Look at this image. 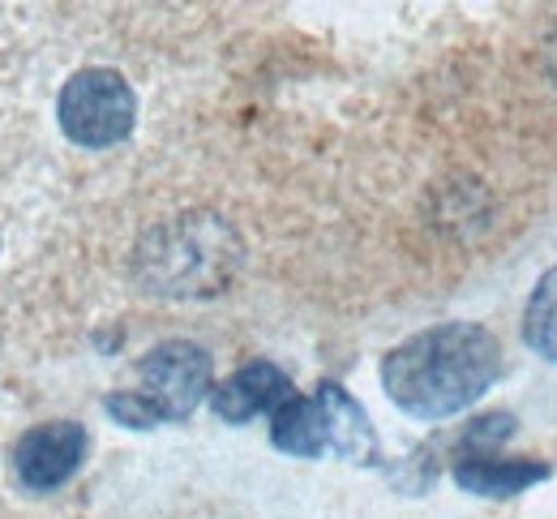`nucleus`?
I'll return each mask as SVG.
<instances>
[{
    "instance_id": "obj_1",
    "label": "nucleus",
    "mask_w": 557,
    "mask_h": 519,
    "mask_svg": "<svg viewBox=\"0 0 557 519\" xmlns=\"http://www.w3.org/2000/svg\"><path fill=\"white\" fill-rule=\"evenodd\" d=\"M502 373V344L481 322H442L408 335L382 357L391 404L417 421H442L472 408Z\"/></svg>"
},
{
    "instance_id": "obj_2",
    "label": "nucleus",
    "mask_w": 557,
    "mask_h": 519,
    "mask_svg": "<svg viewBox=\"0 0 557 519\" xmlns=\"http://www.w3.org/2000/svg\"><path fill=\"white\" fill-rule=\"evenodd\" d=\"M245 267V240L214 211H185L141 232L134 280L141 293L168 300H207L232 288Z\"/></svg>"
},
{
    "instance_id": "obj_3",
    "label": "nucleus",
    "mask_w": 557,
    "mask_h": 519,
    "mask_svg": "<svg viewBox=\"0 0 557 519\" xmlns=\"http://www.w3.org/2000/svg\"><path fill=\"white\" fill-rule=\"evenodd\" d=\"M138 386L103 395L112 421L129 430H150L159 421H185L214 391V361L194 339H168L138 361Z\"/></svg>"
},
{
    "instance_id": "obj_4",
    "label": "nucleus",
    "mask_w": 557,
    "mask_h": 519,
    "mask_svg": "<svg viewBox=\"0 0 557 519\" xmlns=\"http://www.w3.org/2000/svg\"><path fill=\"white\" fill-rule=\"evenodd\" d=\"M515 430L519 425L510 412H485L468 421V430L459 434L455 455H450V477L459 481V490L481 494V498H515L549 477V464L541 459L502 455V443L515 438Z\"/></svg>"
},
{
    "instance_id": "obj_5",
    "label": "nucleus",
    "mask_w": 557,
    "mask_h": 519,
    "mask_svg": "<svg viewBox=\"0 0 557 519\" xmlns=\"http://www.w3.org/2000/svg\"><path fill=\"white\" fill-rule=\"evenodd\" d=\"M57 121L65 138L86 150L121 147L138 121V95L116 70H77L57 95Z\"/></svg>"
},
{
    "instance_id": "obj_6",
    "label": "nucleus",
    "mask_w": 557,
    "mask_h": 519,
    "mask_svg": "<svg viewBox=\"0 0 557 519\" xmlns=\"http://www.w3.org/2000/svg\"><path fill=\"white\" fill-rule=\"evenodd\" d=\"M86 425L82 421H44L30 425L13 450H9V468L17 477V485H26L30 494H52L65 481H73V472L86 459Z\"/></svg>"
},
{
    "instance_id": "obj_7",
    "label": "nucleus",
    "mask_w": 557,
    "mask_h": 519,
    "mask_svg": "<svg viewBox=\"0 0 557 519\" xmlns=\"http://www.w3.org/2000/svg\"><path fill=\"white\" fill-rule=\"evenodd\" d=\"M296 395L292 378L278 370L275 361H245L236 373H227L223 382H214L210 391V408L219 421L227 425H245L262 412H275L278 404H287Z\"/></svg>"
},
{
    "instance_id": "obj_8",
    "label": "nucleus",
    "mask_w": 557,
    "mask_h": 519,
    "mask_svg": "<svg viewBox=\"0 0 557 519\" xmlns=\"http://www.w3.org/2000/svg\"><path fill=\"white\" fill-rule=\"evenodd\" d=\"M318 399L326 408V434H331V450L344 455L348 464L360 468H382V443H377V430L369 425L364 408L351 399L339 382H318Z\"/></svg>"
},
{
    "instance_id": "obj_9",
    "label": "nucleus",
    "mask_w": 557,
    "mask_h": 519,
    "mask_svg": "<svg viewBox=\"0 0 557 519\" xmlns=\"http://www.w3.org/2000/svg\"><path fill=\"white\" fill-rule=\"evenodd\" d=\"M271 443L283 455H300V459H318L322 450H331L326 434V408L313 395H292L287 404H278L271 412Z\"/></svg>"
},
{
    "instance_id": "obj_10",
    "label": "nucleus",
    "mask_w": 557,
    "mask_h": 519,
    "mask_svg": "<svg viewBox=\"0 0 557 519\" xmlns=\"http://www.w3.org/2000/svg\"><path fill=\"white\" fill-rule=\"evenodd\" d=\"M523 344L545 357L557 361V267H549L541 275V284L528 297V313H523Z\"/></svg>"
}]
</instances>
